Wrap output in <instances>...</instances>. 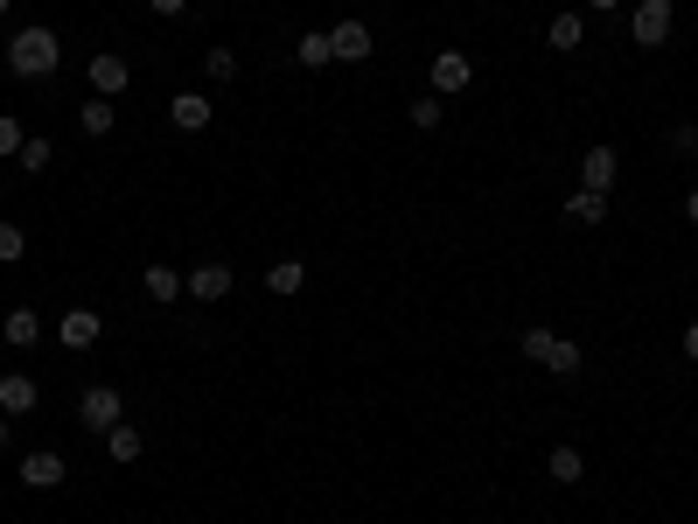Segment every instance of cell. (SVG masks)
I'll return each mask as SVG.
<instances>
[{
  "label": "cell",
  "instance_id": "obj_1",
  "mask_svg": "<svg viewBox=\"0 0 698 524\" xmlns=\"http://www.w3.org/2000/svg\"><path fill=\"white\" fill-rule=\"evenodd\" d=\"M56 64H64V43H56V29H43V22L14 29V43H8V70H14V78H49Z\"/></svg>",
  "mask_w": 698,
  "mask_h": 524
},
{
  "label": "cell",
  "instance_id": "obj_2",
  "mask_svg": "<svg viewBox=\"0 0 698 524\" xmlns=\"http://www.w3.org/2000/svg\"><path fill=\"white\" fill-rule=\"evenodd\" d=\"M671 29H677V8H671V0H636V14H629L636 49H664Z\"/></svg>",
  "mask_w": 698,
  "mask_h": 524
},
{
  "label": "cell",
  "instance_id": "obj_3",
  "mask_svg": "<svg viewBox=\"0 0 698 524\" xmlns=\"http://www.w3.org/2000/svg\"><path fill=\"white\" fill-rule=\"evenodd\" d=\"M119 420H126V399H119V385H91L84 399H78V426H91V434H112Z\"/></svg>",
  "mask_w": 698,
  "mask_h": 524
},
{
  "label": "cell",
  "instance_id": "obj_4",
  "mask_svg": "<svg viewBox=\"0 0 698 524\" xmlns=\"http://www.w3.org/2000/svg\"><path fill=\"white\" fill-rule=\"evenodd\" d=\"M99 335H105L99 308H64V315H56V343H64V350H91Z\"/></svg>",
  "mask_w": 698,
  "mask_h": 524
},
{
  "label": "cell",
  "instance_id": "obj_5",
  "mask_svg": "<svg viewBox=\"0 0 698 524\" xmlns=\"http://www.w3.org/2000/svg\"><path fill=\"white\" fill-rule=\"evenodd\" d=\"M426 78H433V91H440V99H455V91H468V84H476V64H468L461 49H440V56H433V70H426Z\"/></svg>",
  "mask_w": 698,
  "mask_h": 524
},
{
  "label": "cell",
  "instance_id": "obj_6",
  "mask_svg": "<svg viewBox=\"0 0 698 524\" xmlns=\"http://www.w3.org/2000/svg\"><path fill=\"white\" fill-rule=\"evenodd\" d=\"M615 182H621V155H615V147H587V155H580V190L608 196Z\"/></svg>",
  "mask_w": 698,
  "mask_h": 524
},
{
  "label": "cell",
  "instance_id": "obj_7",
  "mask_svg": "<svg viewBox=\"0 0 698 524\" xmlns=\"http://www.w3.org/2000/svg\"><path fill=\"white\" fill-rule=\"evenodd\" d=\"M329 43H335V64H364V56L377 49V35H370V22H356V14H350V22L329 29Z\"/></svg>",
  "mask_w": 698,
  "mask_h": 524
},
{
  "label": "cell",
  "instance_id": "obj_8",
  "mask_svg": "<svg viewBox=\"0 0 698 524\" xmlns=\"http://www.w3.org/2000/svg\"><path fill=\"white\" fill-rule=\"evenodd\" d=\"M126 78H134V64H126L119 49H99V56H91V91H99V99H119Z\"/></svg>",
  "mask_w": 698,
  "mask_h": 524
},
{
  "label": "cell",
  "instance_id": "obj_9",
  "mask_svg": "<svg viewBox=\"0 0 698 524\" xmlns=\"http://www.w3.org/2000/svg\"><path fill=\"white\" fill-rule=\"evenodd\" d=\"M231 287H238V273L224 266V259H203V266H188V294H196V301H224Z\"/></svg>",
  "mask_w": 698,
  "mask_h": 524
},
{
  "label": "cell",
  "instance_id": "obj_10",
  "mask_svg": "<svg viewBox=\"0 0 698 524\" xmlns=\"http://www.w3.org/2000/svg\"><path fill=\"white\" fill-rule=\"evenodd\" d=\"M70 469H64V455H49V447H35V455H22V490H56Z\"/></svg>",
  "mask_w": 698,
  "mask_h": 524
},
{
  "label": "cell",
  "instance_id": "obj_11",
  "mask_svg": "<svg viewBox=\"0 0 698 524\" xmlns=\"http://www.w3.org/2000/svg\"><path fill=\"white\" fill-rule=\"evenodd\" d=\"M35 399H43V385H35V378H22V371H14V378H0V413H8V420L35 413Z\"/></svg>",
  "mask_w": 698,
  "mask_h": 524
},
{
  "label": "cell",
  "instance_id": "obj_12",
  "mask_svg": "<svg viewBox=\"0 0 698 524\" xmlns=\"http://www.w3.org/2000/svg\"><path fill=\"white\" fill-rule=\"evenodd\" d=\"M168 119H175V134H203V126H210V99H203V91H182V99H168Z\"/></svg>",
  "mask_w": 698,
  "mask_h": 524
},
{
  "label": "cell",
  "instance_id": "obj_13",
  "mask_svg": "<svg viewBox=\"0 0 698 524\" xmlns=\"http://www.w3.org/2000/svg\"><path fill=\"white\" fill-rule=\"evenodd\" d=\"M140 287H147V301H182V294H188V273H175V266H147Z\"/></svg>",
  "mask_w": 698,
  "mask_h": 524
},
{
  "label": "cell",
  "instance_id": "obj_14",
  "mask_svg": "<svg viewBox=\"0 0 698 524\" xmlns=\"http://www.w3.org/2000/svg\"><path fill=\"white\" fill-rule=\"evenodd\" d=\"M294 64H300V70H322V64H335L329 29H308V35H300V43H294Z\"/></svg>",
  "mask_w": 698,
  "mask_h": 524
},
{
  "label": "cell",
  "instance_id": "obj_15",
  "mask_svg": "<svg viewBox=\"0 0 698 524\" xmlns=\"http://www.w3.org/2000/svg\"><path fill=\"white\" fill-rule=\"evenodd\" d=\"M545 43H552L559 56H573L580 43H587V22H580V14H552V29H545Z\"/></svg>",
  "mask_w": 698,
  "mask_h": 524
},
{
  "label": "cell",
  "instance_id": "obj_16",
  "mask_svg": "<svg viewBox=\"0 0 698 524\" xmlns=\"http://www.w3.org/2000/svg\"><path fill=\"white\" fill-rule=\"evenodd\" d=\"M0 335H8L14 350H28L35 335H43V315H35V308H8V322H0Z\"/></svg>",
  "mask_w": 698,
  "mask_h": 524
},
{
  "label": "cell",
  "instance_id": "obj_17",
  "mask_svg": "<svg viewBox=\"0 0 698 524\" xmlns=\"http://www.w3.org/2000/svg\"><path fill=\"white\" fill-rule=\"evenodd\" d=\"M565 217H573V224H608V196H600V190H573V196H565Z\"/></svg>",
  "mask_w": 698,
  "mask_h": 524
},
{
  "label": "cell",
  "instance_id": "obj_18",
  "mask_svg": "<svg viewBox=\"0 0 698 524\" xmlns=\"http://www.w3.org/2000/svg\"><path fill=\"white\" fill-rule=\"evenodd\" d=\"M140 447H147V441H140V426H126V420L105 434V455L119 462V469H126V462H140Z\"/></svg>",
  "mask_w": 698,
  "mask_h": 524
},
{
  "label": "cell",
  "instance_id": "obj_19",
  "mask_svg": "<svg viewBox=\"0 0 698 524\" xmlns=\"http://www.w3.org/2000/svg\"><path fill=\"white\" fill-rule=\"evenodd\" d=\"M266 287H273V294H300V287H308V266H300V259H273V266H266Z\"/></svg>",
  "mask_w": 698,
  "mask_h": 524
},
{
  "label": "cell",
  "instance_id": "obj_20",
  "mask_svg": "<svg viewBox=\"0 0 698 524\" xmlns=\"http://www.w3.org/2000/svg\"><path fill=\"white\" fill-rule=\"evenodd\" d=\"M112 119H119V112H112V99H84V112H78V126H84L91 140L112 134Z\"/></svg>",
  "mask_w": 698,
  "mask_h": 524
},
{
  "label": "cell",
  "instance_id": "obj_21",
  "mask_svg": "<svg viewBox=\"0 0 698 524\" xmlns=\"http://www.w3.org/2000/svg\"><path fill=\"white\" fill-rule=\"evenodd\" d=\"M545 371H552V378H580V343L552 335V357H545Z\"/></svg>",
  "mask_w": 698,
  "mask_h": 524
},
{
  "label": "cell",
  "instance_id": "obj_22",
  "mask_svg": "<svg viewBox=\"0 0 698 524\" xmlns=\"http://www.w3.org/2000/svg\"><path fill=\"white\" fill-rule=\"evenodd\" d=\"M14 161H22V175H43V168L56 161V147H49L43 134H28V140H22V155H14Z\"/></svg>",
  "mask_w": 698,
  "mask_h": 524
},
{
  "label": "cell",
  "instance_id": "obj_23",
  "mask_svg": "<svg viewBox=\"0 0 698 524\" xmlns=\"http://www.w3.org/2000/svg\"><path fill=\"white\" fill-rule=\"evenodd\" d=\"M587 476V455L580 447H552V482H580Z\"/></svg>",
  "mask_w": 698,
  "mask_h": 524
},
{
  "label": "cell",
  "instance_id": "obj_24",
  "mask_svg": "<svg viewBox=\"0 0 698 524\" xmlns=\"http://www.w3.org/2000/svg\"><path fill=\"white\" fill-rule=\"evenodd\" d=\"M517 350H524L531 364H545V357H552V329H545V322H531V329L517 335Z\"/></svg>",
  "mask_w": 698,
  "mask_h": 524
},
{
  "label": "cell",
  "instance_id": "obj_25",
  "mask_svg": "<svg viewBox=\"0 0 698 524\" xmlns=\"http://www.w3.org/2000/svg\"><path fill=\"white\" fill-rule=\"evenodd\" d=\"M203 70H210V84H231V78H238V49H224V43H217L210 56H203Z\"/></svg>",
  "mask_w": 698,
  "mask_h": 524
},
{
  "label": "cell",
  "instance_id": "obj_26",
  "mask_svg": "<svg viewBox=\"0 0 698 524\" xmlns=\"http://www.w3.org/2000/svg\"><path fill=\"white\" fill-rule=\"evenodd\" d=\"M14 259H28V231L22 224H0V266H14Z\"/></svg>",
  "mask_w": 698,
  "mask_h": 524
},
{
  "label": "cell",
  "instance_id": "obj_27",
  "mask_svg": "<svg viewBox=\"0 0 698 524\" xmlns=\"http://www.w3.org/2000/svg\"><path fill=\"white\" fill-rule=\"evenodd\" d=\"M412 126H420V134H433V126H440V91H426V99H412Z\"/></svg>",
  "mask_w": 698,
  "mask_h": 524
},
{
  "label": "cell",
  "instance_id": "obj_28",
  "mask_svg": "<svg viewBox=\"0 0 698 524\" xmlns=\"http://www.w3.org/2000/svg\"><path fill=\"white\" fill-rule=\"evenodd\" d=\"M22 119H8V112H0V155H22Z\"/></svg>",
  "mask_w": 698,
  "mask_h": 524
},
{
  "label": "cell",
  "instance_id": "obj_29",
  "mask_svg": "<svg viewBox=\"0 0 698 524\" xmlns=\"http://www.w3.org/2000/svg\"><path fill=\"white\" fill-rule=\"evenodd\" d=\"M671 147H677V155H698V126H677V134H671Z\"/></svg>",
  "mask_w": 698,
  "mask_h": 524
},
{
  "label": "cell",
  "instance_id": "obj_30",
  "mask_svg": "<svg viewBox=\"0 0 698 524\" xmlns=\"http://www.w3.org/2000/svg\"><path fill=\"white\" fill-rule=\"evenodd\" d=\"M685 357L698 364V322H685Z\"/></svg>",
  "mask_w": 698,
  "mask_h": 524
},
{
  "label": "cell",
  "instance_id": "obj_31",
  "mask_svg": "<svg viewBox=\"0 0 698 524\" xmlns=\"http://www.w3.org/2000/svg\"><path fill=\"white\" fill-rule=\"evenodd\" d=\"M147 8H155V14H182L188 0H147Z\"/></svg>",
  "mask_w": 698,
  "mask_h": 524
},
{
  "label": "cell",
  "instance_id": "obj_32",
  "mask_svg": "<svg viewBox=\"0 0 698 524\" xmlns=\"http://www.w3.org/2000/svg\"><path fill=\"white\" fill-rule=\"evenodd\" d=\"M0 447H14V420L8 413H0Z\"/></svg>",
  "mask_w": 698,
  "mask_h": 524
},
{
  "label": "cell",
  "instance_id": "obj_33",
  "mask_svg": "<svg viewBox=\"0 0 698 524\" xmlns=\"http://www.w3.org/2000/svg\"><path fill=\"white\" fill-rule=\"evenodd\" d=\"M685 217H691V224H698V190H691V196H685Z\"/></svg>",
  "mask_w": 698,
  "mask_h": 524
},
{
  "label": "cell",
  "instance_id": "obj_34",
  "mask_svg": "<svg viewBox=\"0 0 698 524\" xmlns=\"http://www.w3.org/2000/svg\"><path fill=\"white\" fill-rule=\"evenodd\" d=\"M587 8H600V14H608V8H621V0H587Z\"/></svg>",
  "mask_w": 698,
  "mask_h": 524
},
{
  "label": "cell",
  "instance_id": "obj_35",
  "mask_svg": "<svg viewBox=\"0 0 698 524\" xmlns=\"http://www.w3.org/2000/svg\"><path fill=\"white\" fill-rule=\"evenodd\" d=\"M8 8H14V0H0V14H8Z\"/></svg>",
  "mask_w": 698,
  "mask_h": 524
}]
</instances>
